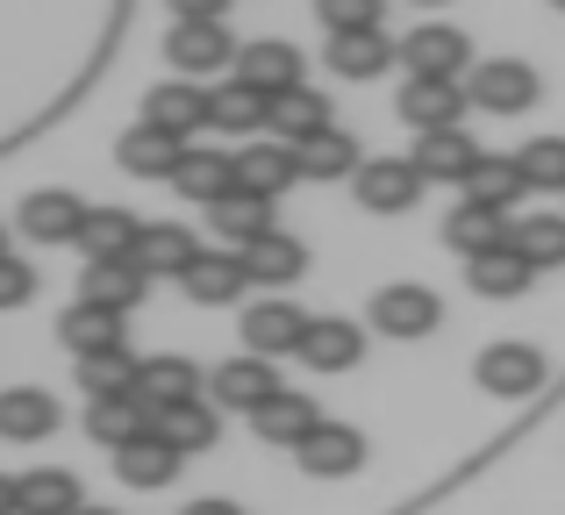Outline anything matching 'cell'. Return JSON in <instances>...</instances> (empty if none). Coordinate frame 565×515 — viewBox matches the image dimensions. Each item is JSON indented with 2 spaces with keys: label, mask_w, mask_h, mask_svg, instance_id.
<instances>
[{
  "label": "cell",
  "mask_w": 565,
  "mask_h": 515,
  "mask_svg": "<svg viewBox=\"0 0 565 515\" xmlns=\"http://www.w3.org/2000/svg\"><path fill=\"white\" fill-rule=\"evenodd\" d=\"M143 122H158V129H172V137H193V129H207V86L201 79H158L151 94H143Z\"/></svg>",
  "instance_id": "obj_12"
},
{
  "label": "cell",
  "mask_w": 565,
  "mask_h": 515,
  "mask_svg": "<svg viewBox=\"0 0 565 515\" xmlns=\"http://www.w3.org/2000/svg\"><path fill=\"white\" fill-rule=\"evenodd\" d=\"M544 351L530 344V336H501V344L480 351V365H472V379H480V394H494V401H530V394L544 387Z\"/></svg>",
  "instance_id": "obj_2"
},
{
  "label": "cell",
  "mask_w": 565,
  "mask_h": 515,
  "mask_svg": "<svg viewBox=\"0 0 565 515\" xmlns=\"http://www.w3.org/2000/svg\"><path fill=\"white\" fill-rule=\"evenodd\" d=\"M316 14H322V36H344V29H380L386 0H316Z\"/></svg>",
  "instance_id": "obj_43"
},
{
  "label": "cell",
  "mask_w": 565,
  "mask_h": 515,
  "mask_svg": "<svg viewBox=\"0 0 565 515\" xmlns=\"http://www.w3.org/2000/svg\"><path fill=\"white\" fill-rule=\"evenodd\" d=\"M193 258H201L193 229H180V223H143V237H137V265H143L151 279H180Z\"/></svg>",
  "instance_id": "obj_32"
},
{
  "label": "cell",
  "mask_w": 565,
  "mask_h": 515,
  "mask_svg": "<svg viewBox=\"0 0 565 515\" xmlns=\"http://www.w3.org/2000/svg\"><path fill=\"white\" fill-rule=\"evenodd\" d=\"M180 451L166 444V437H137V444H122L115 451V480H122V487H172V480H180Z\"/></svg>",
  "instance_id": "obj_27"
},
{
  "label": "cell",
  "mask_w": 565,
  "mask_h": 515,
  "mask_svg": "<svg viewBox=\"0 0 565 515\" xmlns=\"http://www.w3.org/2000/svg\"><path fill=\"white\" fill-rule=\"evenodd\" d=\"M316 422H322V408L308 401V394H294V387H279L265 408H250V430H258V444H287V451L301 444Z\"/></svg>",
  "instance_id": "obj_24"
},
{
  "label": "cell",
  "mask_w": 565,
  "mask_h": 515,
  "mask_svg": "<svg viewBox=\"0 0 565 515\" xmlns=\"http://www.w3.org/2000/svg\"><path fill=\"white\" fill-rule=\"evenodd\" d=\"M279 394V373H273V358H258V351H244V358H230V365H215L207 373V401L215 408H265Z\"/></svg>",
  "instance_id": "obj_10"
},
{
  "label": "cell",
  "mask_w": 565,
  "mask_h": 515,
  "mask_svg": "<svg viewBox=\"0 0 565 515\" xmlns=\"http://www.w3.org/2000/svg\"><path fill=\"white\" fill-rule=\"evenodd\" d=\"M79 223H86V201L65 194V186H43V194L22 201V215H14V229L36 244H79Z\"/></svg>",
  "instance_id": "obj_13"
},
{
  "label": "cell",
  "mask_w": 565,
  "mask_h": 515,
  "mask_svg": "<svg viewBox=\"0 0 565 515\" xmlns=\"http://www.w3.org/2000/svg\"><path fill=\"white\" fill-rule=\"evenodd\" d=\"M509 244L537 265V272H558L565 265V215H523V223H509Z\"/></svg>",
  "instance_id": "obj_41"
},
{
  "label": "cell",
  "mask_w": 565,
  "mask_h": 515,
  "mask_svg": "<svg viewBox=\"0 0 565 515\" xmlns=\"http://www.w3.org/2000/svg\"><path fill=\"white\" fill-rule=\"evenodd\" d=\"M515 172L530 186H544V194H565V137H530L515 151Z\"/></svg>",
  "instance_id": "obj_42"
},
{
  "label": "cell",
  "mask_w": 565,
  "mask_h": 515,
  "mask_svg": "<svg viewBox=\"0 0 565 515\" xmlns=\"http://www.w3.org/2000/svg\"><path fill=\"white\" fill-rule=\"evenodd\" d=\"M494 244H509V215H501V208H480V201H458L451 223H444V251L480 258V251H494Z\"/></svg>",
  "instance_id": "obj_30"
},
{
  "label": "cell",
  "mask_w": 565,
  "mask_h": 515,
  "mask_svg": "<svg viewBox=\"0 0 565 515\" xmlns=\"http://www.w3.org/2000/svg\"><path fill=\"white\" fill-rule=\"evenodd\" d=\"M273 129L279 143H294V151H301L308 137H322V129H330V100L316 94V86H287V94H273Z\"/></svg>",
  "instance_id": "obj_28"
},
{
  "label": "cell",
  "mask_w": 565,
  "mask_h": 515,
  "mask_svg": "<svg viewBox=\"0 0 565 515\" xmlns=\"http://www.w3.org/2000/svg\"><path fill=\"white\" fill-rule=\"evenodd\" d=\"M166 57L180 79H207V72L236 65V36H230V22H172Z\"/></svg>",
  "instance_id": "obj_7"
},
{
  "label": "cell",
  "mask_w": 565,
  "mask_h": 515,
  "mask_svg": "<svg viewBox=\"0 0 565 515\" xmlns=\"http://www.w3.org/2000/svg\"><path fill=\"white\" fill-rule=\"evenodd\" d=\"M294 459H301L308 480H351L365 465V437L351 430V422H316V430L294 444Z\"/></svg>",
  "instance_id": "obj_9"
},
{
  "label": "cell",
  "mask_w": 565,
  "mask_h": 515,
  "mask_svg": "<svg viewBox=\"0 0 565 515\" xmlns=\"http://www.w3.org/2000/svg\"><path fill=\"white\" fill-rule=\"evenodd\" d=\"M401 65L423 72V79H458L472 65V36L458 22H423V29L401 36Z\"/></svg>",
  "instance_id": "obj_6"
},
{
  "label": "cell",
  "mask_w": 565,
  "mask_h": 515,
  "mask_svg": "<svg viewBox=\"0 0 565 515\" xmlns=\"http://www.w3.org/2000/svg\"><path fill=\"white\" fill-rule=\"evenodd\" d=\"M301 180V151H294V143H250L244 158H236V186H244V194H265V201H279L287 194V186Z\"/></svg>",
  "instance_id": "obj_19"
},
{
  "label": "cell",
  "mask_w": 565,
  "mask_h": 515,
  "mask_svg": "<svg viewBox=\"0 0 565 515\" xmlns=\"http://www.w3.org/2000/svg\"><path fill=\"white\" fill-rule=\"evenodd\" d=\"M466 79H423V72H408L401 79V100H394V115L423 137V129H451V122H466Z\"/></svg>",
  "instance_id": "obj_5"
},
{
  "label": "cell",
  "mask_w": 565,
  "mask_h": 515,
  "mask_svg": "<svg viewBox=\"0 0 565 515\" xmlns=\"http://www.w3.org/2000/svg\"><path fill=\"white\" fill-rule=\"evenodd\" d=\"M79 515H122V508H79Z\"/></svg>",
  "instance_id": "obj_48"
},
{
  "label": "cell",
  "mask_w": 565,
  "mask_h": 515,
  "mask_svg": "<svg viewBox=\"0 0 565 515\" xmlns=\"http://www.w3.org/2000/svg\"><path fill=\"white\" fill-rule=\"evenodd\" d=\"M180 515H244V508H236V502H215V494H207V502H186Z\"/></svg>",
  "instance_id": "obj_46"
},
{
  "label": "cell",
  "mask_w": 565,
  "mask_h": 515,
  "mask_svg": "<svg viewBox=\"0 0 565 515\" xmlns=\"http://www.w3.org/2000/svg\"><path fill=\"white\" fill-rule=\"evenodd\" d=\"M236 186V158H222V151H180V165H172V194L180 201H222Z\"/></svg>",
  "instance_id": "obj_31"
},
{
  "label": "cell",
  "mask_w": 565,
  "mask_h": 515,
  "mask_svg": "<svg viewBox=\"0 0 565 515\" xmlns=\"http://www.w3.org/2000/svg\"><path fill=\"white\" fill-rule=\"evenodd\" d=\"M143 293H151V272H143L137 258H86L79 301H94V308H115V315H129V308H143Z\"/></svg>",
  "instance_id": "obj_11"
},
{
  "label": "cell",
  "mask_w": 565,
  "mask_h": 515,
  "mask_svg": "<svg viewBox=\"0 0 565 515\" xmlns=\"http://www.w3.org/2000/svg\"><path fill=\"white\" fill-rule=\"evenodd\" d=\"M207 122H215V129H230V137H250V129H265V122H273V100H265L258 86L230 79V86H215V94H207Z\"/></svg>",
  "instance_id": "obj_36"
},
{
  "label": "cell",
  "mask_w": 565,
  "mask_h": 515,
  "mask_svg": "<svg viewBox=\"0 0 565 515\" xmlns=\"http://www.w3.org/2000/svg\"><path fill=\"white\" fill-rule=\"evenodd\" d=\"M0 515H22V487H14L8 473H0Z\"/></svg>",
  "instance_id": "obj_47"
},
{
  "label": "cell",
  "mask_w": 565,
  "mask_h": 515,
  "mask_svg": "<svg viewBox=\"0 0 565 515\" xmlns=\"http://www.w3.org/2000/svg\"><path fill=\"white\" fill-rule=\"evenodd\" d=\"M137 373H143V365L129 358V344H115V351H86V358H79V394H86V401H108V394H137Z\"/></svg>",
  "instance_id": "obj_40"
},
{
  "label": "cell",
  "mask_w": 565,
  "mask_h": 515,
  "mask_svg": "<svg viewBox=\"0 0 565 515\" xmlns=\"http://www.w3.org/2000/svg\"><path fill=\"white\" fill-rule=\"evenodd\" d=\"M0 258H8V229H0Z\"/></svg>",
  "instance_id": "obj_49"
},
{
  "label": "cell",
  "mask_w": 565,
  "mask_h": 515,
  "mask_svg": "<svg viewBox=\"0 0 565 515\" xmlns=\"http://www.w3.org/2000/svg\"><path fill=\"white\" fill-rule=\"evenodd\" d=\"M415 8H444V0H415Z\"/></svg>",
  "instance_id": "obj_50"
},
{
  "label": "cell",
  "mask_w": 565,
  "mask_h": 515,
  "mask_svg": "<svg viewBox=\"0 0 565 515\" xmlns=\"http://www.w3.org/2000/svg\"><path fill=\"white\" fill-rule=\"evenodd\" d=\"M137 237H143V223L129 208H86V223H79L86 258H137Z\"/></svg>",
  "instance_id": "obj_35"
},
{
  "label": "cell",
  "mask_w": 565,
  "mask_h": 515,
  "mask_svg": "<svg viewBox=\"0 0 565 515\" xmlns=\"http://www.w3.org/2000/svg\"><path fill=\"white\" fill-rule=\"evenodd\" d=\"M408 158H415V172H423V180L466 186V172H472V158H480V143L466 137V122H451V129H423Z\"/></svg>",
  "instance_id": "obj_18"
},
{
  "label": "cell",
  "mask_w": 565,
  "mask_h": 515,
  "mask_svg": "<svg viewBox=\"0 0 565 515\" xmlns=\"http://www.w3.org/2000/svg\"><path fill=\"white\" fill-rule=\"evenodd\" d=\"M394 57H401V43L386 36V29H344V36H330V72L337 79H380Z\"/></svg>",
  "instance_id": "obj_23"
},
{
  "label": "cell",
  "mask_w": 565,
  "mask_h": 515,
  "mask_svg": "<svg viewBox=\"0 0 565 515\" xmlns=\"http://www.w3.org/2000/svg\"><path fill=\"white\" fill-rule=\"evenodd\" d=\"M180 287H186V301H201V308H230V301H244L250 272H244V258H236V251H201L180 272Z\"/></svg>",
  "instance_id": "obj_17"
},
{
  "label": "cell",
  "mask_w": 565,
  "mask_h": 515,
  "mask_svg": "<svg viewBox=\"0 0 565 515\" xmlns=\"http://www.w3.org/2000/svg\"><path fill=\"white\" fill-rule=\"evenodd\" d=\"M437 322H444V301L429 287H415V279H394V287L373 293V330L386 344H423Z\"/></svg>",
  "instance_id": "obj_3"
},
{
  "label": "cell",
  "mask_w": 565,
  "mask_h": 515,
  "mask_svg": "<svg viewBox=\"0 0 565 515\" xmlns=\"http://www.w3.org/2000/svg\"><path fill=\"white\" fill-rule=\"evenodd\" d=\"M537 94H544V79H537L530 57H480L472 79H466V100L480 115H530V108H537Z\"/></svg>",
  "instance_id": "obj_1"
},
{
  "label": "cell",
  "mask_w": 565,
  "mask_h": 515,
  "mask_svg": "<svg viewBox=\"0 0 565 515\" xmlns=\"http://www.w3.org/2000/svg\"><path fill=\"white\" fill-rule=\"evenodd\" d=\"M301 358L316 365V373H351V365L365 358V330L351 315H322V322H308Z\"/></svg>",
  "instance_id": "obj_22"
},
{
  "label": "cell",
  "mask_w": 565,
  "mask_h": 515,
  "mask_svg": "<svg viewBox=\"0 0 565 515\" xmlns=\"http://www.w3.org/2000/svg\"><path fill=\"white\" fill-rule=\"evenodd\" d=\"M36 301V272L22 258H0V308H29Z\"/></svg>",
  "instance_id": "obj_44"
},
{
  "label": "cell",
  "mask_w": 565,
  "mask_h": 515,
  "mask_svg": "<svg viewBox=\"0 0 565 515\" xmlns=\"http://www.w3.org/2000/svg\"><path fill=\"white\" fill-rule=\"evenodd\" d=\"M530 279H537V265L515 251V244H494V251L466 258V287L487 293V301H515V293H530Z\"/></svg>",
  "instance_id": "obj_20"
},
{
  "label": "cell",
  "mask_w": 565,
  "mask_h": 515,
  "mask_svg": "<svg viewBox=\"0 0 565 515\" xmlns=\"http://www.w3.org/2000/svg\"><path fill=\"white\" fill-rule=\"evenodd\" d=\"M552 8H565V0H552Z\"/></svg>",
  "instance_id": "obj_51"
},
{
  "label": "cell",
  "mask_w": 565,
  "mask_h": 515,
  "mask_svg": "<svg viewBox=\"0 0 565 515\" xmlns=\"http://www.w3.org/2000/svg\"><path fill=\"white\" fill-rule=\"evenodd\" d=\"M523 194H530V180L515 172V158H494V151L472 158V172H466V201H480V208H501V215H509Z\"/></svg>",
  "instance_id": "obj_34"
},
{
  "label": "cell",
  "mask_w": 565,
  "mask_h": 515,
  "mask_svg": "<svg viewBox=\"0 0 565 515\" xmlns=\"http://www.w3.org/2000/svg\"><path fill=\"white\" fill-rule=\"evenodd\" d=\"M236 79H244V86H258L265 100H273V94H287V86H308V79H301V51H294V43H279V36L244 43V51H236Z\"/></svg>",
  "instance_id": "obj_16"
},
{
  "label": "cell",
  "mask_w": 565,
  "mask_h": 515,
  "mask_svg": "<svg viewBox=\"0 0 565 515\" xmlns=\"http://www.w3.org/2000/svg\"><path fill=\"white\" fill-rule=\"evenodd\" d=\"M86 437L108 451L137 444V437H151V408L137 401V394H108V401H86Z\"/></svg>",
  "instance_id": "obj_26"
},
{
  "label": "cell",
  "mask_w": 565,
  "mask_h": 515,
  "mask_svg": "<svg viewBox=\"0 0 565 515\" xmlns=\"http://www.w3.org/2000/svg\"><path fill=\"white\" fill-rule=\"evenodd\" d=\"M180 151H186V143L172 137V129L137 122V129H122V143H115V165H122V172H137V180H172Z\"/></svg>",
  "instance_id": "obj_21"
},
{
  "label": "cell",
  "mask_w": 565,
  "mask_h": 515,
  "mask_svg": "<svg viewBox=\"0 0 565 515\" xmlns=\"http://www.w3.org/2000/svg\"><path fill=\"white\" fill-rule=\"evenodd\" d=\"M201 394V365L180 358V351H166V358H143V373H137V401L151 408H172V401H193Z\"/></svg>",
  "instance_id": "obj_25"
},
{
  "label": "cell",
  "mask_w": 565,
  "mask_h": 515,
  "mask_svg": "<svg viewBox=\"0 0 565 515\" xmlns=\"http://www.w3.org/2000/svg\"><path fill=\"white\" fill-rule=\"evenodd\" d=\"M423 172H415V158H365L359 172H351V194H359L365 215H408L415 201H423Z\"/></svg>",
  "instance_id": "obj_4"
},
{
  "label": "cell",
  "mask_w": 565,
  "mask_h": 515,
  "mask_svg": "<svg viewBox=\"0 0 565 515\" xmlns=\"http://www.w3.org/2000/svg\"><path fill=\"white\" fill-rule=\"evenodd\" d=\"M151 430L166 437L180 459H193V451H215V437H222V408L207 401V394H193V401H172V408H158L151 416Z\"/></svg>",
  "instance_id": "obj_14"
},
{
  "label": "cell",
  "mask_w": 565,
  "mask_h": 515,
  "mask_svg": "<svg viewBox=\"0 0 565 515\" xmlns=\"http://www.w3.org/2000/svg\"><path fill=\"white\" fill-rule=\"evenodd\" d=\"M57 344H72L86 358V351H115L122 344V315L115 308H94V301H72L65 315H57Z\"/></svg>",
  "instance_id": "obj_37"
},
{
  "label": "cell",
  "mask_w": 565,
  "mask_h": 515,
  "mask_svg": "<svg viewBox=\"0 0 565 515\" xmlns=\"http://www.w3.org/2000/svg\"><path fill=\"white\" fill-rule=\"evenodd\" d=\"M57 430V401L43 387H8L0 394V437L8 444H43Z\"/></svg>",
  "instance_id": "obj_29"
},
{
  "label": "cell",
  "mask_w": 565,
  "mask_h": 515,
  "mask_svg": "<svg viewBox=\"0 0 565 515\" xmlns=\"http://www.w3.org/2000/svg\"><path fill=\"white\" fill-rule=\"evenodd\" d=\"M14 487H22V515H79L86 508L79 480H72L65 465H36V473L14 480Z\"/></svg>",
  "instance_id": "obj_39"
},
{
  "label": "cell",
  "mask_w": 565,
  "mask_h": 515,
  "mask_svg": "<svg viewBox=\"0 0 565 515\" xmlns=\"http://www.w3.org/2000/svg\"><path fill=\"white\" fill-rule=\"evenodd\" d=\"M308 322H316V315H301L287 293H265V301L244 308V351H258V358H287V351H301Z\"/></svg>",
  "instance_id": "obj_8"
},
{
  "label": "cell",
  "mask_w": 565,
  "mask_h": 515,
  "mask_svg": "<svg viewBox=\"0 0 565 515\" xmlns=\"http://www.w3.org/2000/svg\"><path fill=\"white\" fill-rule=\"evenodd\" d=\"M236 258H244L250 287H294V279L308 272V244L287 237V229H265V237H250Z\"/></svg>",
  "instance_id": "obj_15"
},
{
  "label": "cell",
  "mask_w": 565,
  "mask_h": 515,
  "mask_svg": "<svg viewBox=\"0 0 565 515\" xmlns=\"http://www.w3.org/2000/svg\"><path fill=\"white\" fill-rule=\"evenodd\" d=\"M365 165V151H359V137L351 129H322V137H308L301 143V180H351V172Z\"/></svg>",
  "instance_id": "obj_38"
},
{
  "label": "cell",
  "mask_w": 565,
  "mask_h": 515,
  "mask_svg": "<svg viewBox=\"0 0 565 515\" xmlns=\"http://www.w3.org/2000/svg\"><path fill=\"white\" fill-rule=\"evenodd\" d=\"M172 22H222L230 14V0H166Z\"/></svg>",
  "instance_id": "obj_45"
},
{
  "label": "cell",
  "mask_w": 565,
  "mask_h": 515,
  "mask_svg": "<svg viewBox=\"0 0 565 515\" xmlns=\"http://www.w3.org/2000/svg\"><path fill=\"white\" fill-rule=\"evenodd\" d=\"M207 229H215V237H230V244H250V237H265V229H273V201L230 186L222 201H207Z\"/></svg>",
  "instance_id": "obj_33"
}]
</instances>
